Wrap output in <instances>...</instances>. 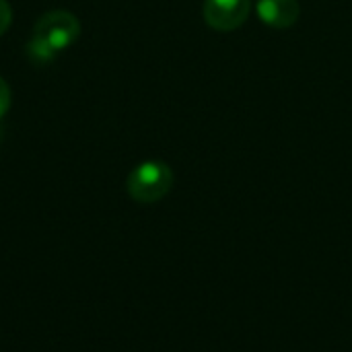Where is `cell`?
<instances>
[{
    "mask_svg": "<svg viewBox=\"0 0 352 352\" xmlns=\"http://www.w3.org/2000/svg\"><path fill=\"white\" fill-rule=\"evenodd\" d=\"M252 12V0H204L202 16L214 31L227 33L241 27Z\"/></svg>",
    "mask_w": 352,
    "mask_h": 352,
    "instance_id": "obj_3",
    "label": "cell"
},
{
    "mask_svg": "<svg viewBox=\"0 0 352 352\" xmlns=\"http://www.w3.org/2000/svg\"><path fill=\"white\" fill-rule=\"evenodd\" d=\"M10 99H12V95H10V87L6 85V80L0 76V120L6 116V111L10 109Z\"/></svg>",
    "mask_w": 352,
    "mask_h": 352,
    "instance_id": "obj_5",
    "label": "cell"
},
{
    "mask_svg": "<svg viewBox=\"0 0 352 352\" xmlns=\"http://www.w3.org/2000/svg\"><path fill=\"white\" fill-rule=\"evenodd\" d=\"M256 12L262 23L274 29L293 27L299 21L301 4L299 0H258Z\"/></svg>",
    "mask_w": 352,
    "mask_h": 352,
    "instance_id": "obj_4",
    "label": "cell"
},
{
    "mask_svg": "<svg viewBox=\"0 0 352 352\" xmlns=\"http://www.w3.org/2000/svg\"><path fill=\"white\" fill-rule=\"evenodd\" d=\"M173 186V171L163 161H144L132 169L126 188L132 200L140 204H153L163 200Z\"/></svg>",
    "mask_w": 352,
    "mask_h": 352,
    "instance_id": "obj_2",
    "label": "cell"
},
{
    "mask_svg": "<svg viewBox=\"0 0 352 352\" xmlns=\"http://www.w3.org/2000/svg\"><path fill=\"white\" fill-rule=\"evenodd\" d=\"M10 23H12V8L8 4V0H0V35L6 33Z\"/></svg>",
    "mask_w": 352,
    "mask_h": 352,
    "instance_id": "obj_6",
    "label": "cell"
},
{
    "mask_svg": "<svg viewBox=\"0 0 352 352\" xmlns=\"http://www.w3.org/2000/svg\"><path fill=\"white\" fill-rule=\"evenodd\" d=\"M80 35V21L68 10H50L41 14L27 43L29 58L37 64L52 62L54 56L72 45Z\"/></svg>",
    "mask_w": 352,
    "mask_h": 352,
    "instance_id": "obj_1",
    "label": "cell"
}]
</instances>
